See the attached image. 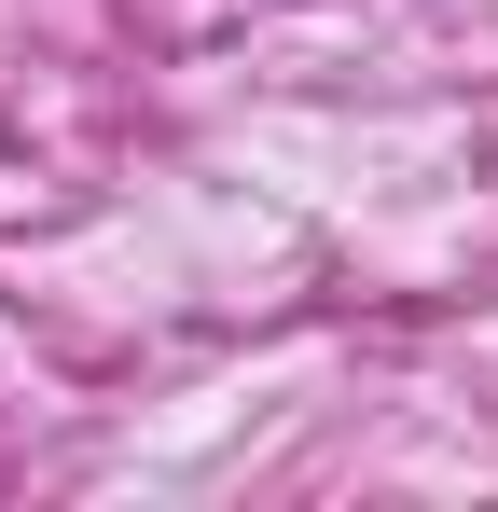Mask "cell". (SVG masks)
<instances>
[]
</instances>
